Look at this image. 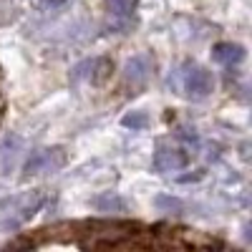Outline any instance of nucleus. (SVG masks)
Wrapping results in <instances>:
<instances>
[{"instance_id":"11","label":"nucleus","mask_w":252,"mask_h":252,"mask_svg":"<svg viewBox=\"0 0 252 252\" xmlns=\"http://www.w3.org/2000/svg\"><path fill=\"white\" fill-rule=\"evenodd\" d=\"M154 204L161 209V212H169V215H182L184 212V202L179 197H172V194H159L154 199Z\"/></svg>"},{"instance_id":"10","label":"nucleus","mask_w":252,"mask_h":252,"mask_svg":"<svg viewBox=\"0 0 252 252\" xmlns=\"http://www.w3.org/2000/svg\"><path fill=\"white\" fill-rule=\"evenodd\" d=\"M139 5V0H106V8L114 18L119 20H126V18H131V13L136 10Z\"/></svg>"},{"instance_id":"7","label":"nucleus","mask_w":252,"mask_h":252,"mask_svg":"<svg viewBox=\"0 0 252 252\" xmlns=\"http://www.w3.org/2000/svg\"><path fill=\"white\" fill-rule=\"evenodd\" d=\"M212 61L222 66H237L245 61V48L237 43H217L212 48Z\"/></svg>"},{"instance_id":"1","label":"nucleus","mask_w":252,"mask_h":252,"mask_svg":"<svg viewBox=\"0 0 252 252\" xmlns=\"http://www.w3.org/2000/svg\"><path fill=\"white\" fill-rule=\"evenodd\" d=\"M177 78H179V86L184 89L187 98H192V101L207 98L215 89L212 73H209L207 68H202V66H197V63H189V61L177 71Z\"/></svg>"},{"instance_id":"8","label":"nucleus","mask_w":252,"mask_h":252,"mask_svg":"<svg viewBox=\"0 0 252 252\" xmlns=\"http://www.w3.org/2000/svg\"><path fill=\"white\" fill-rule=\"evenodd\" d=\"M18 149H20V139L15 134L3 139V144H0V169H3V172H8L13 166V161L18 157Z\"/></svg>"},{"instance_id":"12","label":"nucleus","mask_w":252,"mask_h":252,"mask_svg":"<svg viewBox=\"0 0 252 252\" xmlns=\"http://www.w3.org/2000/svg\"><path fill=\"white\" fill-rule=\"evenodd\" d=\"M121 124L126 126V129H131V131H141L146 124H149V116H146L144 111H131V114H126L121 119Z\"/></svg>"},{"instance_id":"14","label":"nucleus","mask_w":252,"mask_h":252,"mask_svg":"<svg viewBox=\"0 0 252 252\" xmlns=\"http://www.w3.org/2000/svg\"><path fill=\"white\" fill-rule=\"evenodd\" d=\"M204 179V172H194V174H184V177H179V182L182 184H189V182H202Z\"/></svg>"},{"instance_id":"5","label":"nucleus","mask_w":252,"mask_h":252,"mask_svg":"<svg viewBox=\"0 0 252 252\" xmlns=\"http://www.w3.org/2000/svg\"><path fill=\"white\" fill-rule=\"evenodd\" d=\"M152 71H154V58L146 56V53L131 56L129 61H126V66H124V76H126V81H129L131 86H144V83L149 81Z\"/></svg>"},{"instance_id":"13","label":"nucleus","mask_w":252,"mask_h":252,"mask_svg":"<svg viewBox=\"0 0 252 252\" xmlns=\"http://www.w3.org/2000/svg\"><path fill=\"white\" fill-rule=\"evenodd\" d=\"M61 5H66V0H40V10H56V8H61Z\"/></svg>"},{"instance_id":"6","label":"nucleus","mask_w":252,"mask_h":252,"mask_svg":"<svg viewBox=\"0 0 252 252\" xmlns=\"http://www.w3.org/2000/svg\"><path fill=\"white\" fill-rule=\"evenodd\" d=\"M189 164V154L182 149H159L154 154V169L157 172H179Z\"/></svg>"},{"instance_id":"4","label":"nucleus","mask_w":252,"mask_h":252,"mask_svg":"<svg viewBox=\"0 0 252 252\" xmlns=\"http://www.w3.org/2000/svg\"><path fill=\"white\" fill-rule=\"evenodd\" d=\"M111 61L109 58H86V61H81L73 66L71 71V83L76 86V83L81 81H91V83H98L103 81L109 73H111Z\"/></svg>"},{"instance_id":"2","label":"nucleus","mask_w":252,"mask_h":252,"mask_svg":"<svg viewBox=\"0 0 252 252\" xmlns=\"http://www.w3.org/2000/svg\"><path fill=\"white\" fill-rule=\"evenodd\" d=\"M40 204H43V194L40 192H31V194H23V197H10V199H5V204H0V207L10 209L8 212L10 217L3 220L0 224H3V229H15L23 222H28L40 209Z\"/></svg>"},{"instance_id":"9","label":"nucleus","mask_w":252,"mask_h":252,"mask_svg":"<svg viewBox=\"0 0 252 252\" xmlns=\"http://www.w3.org/2000/svg\"><path fill=\"white\" fill-rule=\"evenodd\" d=\"M91 204L98 209V212H126V202L114 192H103V194L94 197Z\"/></svg>"},{"instance_id":"3","label":"nucleus","mask_w":252,"mask_h":252,"mask_svg":"<svg viewBox=\"0 0 252 252\" xmlns=\"http://www.w3.org/2000/svg\"><path fill=\"white\" fill-rule=\"evenodd\" d=\"M66 164V152L61 146H53V149H38L28 157L23 172L31 174H43V172H58L61 166Z\"/></svg>"}]
</instances>
